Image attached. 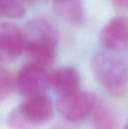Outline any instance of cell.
<instances>
[{
	"mask_svg": "<svg viewBox=\"0 0 128 129\" xmlns=\"http://www.w3.org/2000/svg\"><path fill=\"white\" fill-rule=\"evenodd\" d=\"M102 45L111 52L124 51L127 48L128 42V24L124 16L112 18L100 34Z\"/></svg>",
	"mask_w": 128,
	"mask_h": 129,
	"instance_id": "obj_6",
	"label": "cell"
},
{
	"mask_svg": "<svg viewBox=\"0 0 128 129\" xmlns=\"http://www.w3.org/2000/svg\"><path fill=\"white\" fill-rule=\"evenodd\" d=\"M93 124L96 129H118V119L110 105L105 102L96 103L93 109Z\"/></svg>",
	"mask_w": 128,
	"mask_h": 129,
	"instance_id": "obj_10",
	"label": "cell"
},
{
	"mask_svg": "<svg viewBox=\"0 0 128 129\" xmlns=\"http://www.w3.org/2000/svg\"><path fill=\"white\" fill-rule=\"evenodd\" d=\"M91 70L97 83L111 95L122 97L127 85V67L120 57L98 53L91 59Z\"/></svg>",
	"mask_w": 128,
	"mask_h": 129,
	"instance_id": "obj_2",
	"label": "cell"
},
{
	"mask_svg": "<svg viewBox=\"0 0 128 129\" xmlns=\"http://www.w3.org/2000/svg\"><path fill=\"white\" fill-rule=\"evenodd\" d=\"M26 13L25 7L19 0H0V16L19 19Z\"/></svg>",
	"mask_w": 128,
	"mask_h": 129,
	"instance_id": "obj_11",
	"label": "cell"
},
{
	"mask_svg": "<svg viewBox=\"0 0 128 129\" xmlns=\"http://www.w3.org/2000/svg\"><path fill=\"white\" fill-rule=\"evenodd\" d=\"M15 89L14 77L9 70L0 65V102L9 97Z\"/></svg>",
	"mask_w": 128,
	"mask_h": 129,
	"instance_id": "obj_13",
	"label": "cell"
},
{
	"mask_svg": "<svg viewBox=\"0 0 128 129\" xmlns=\"http://www.w3.org/2000/svg\"><path fill=\"white\" fill-rule=\"evenodd\" d=\"M22 31L24 52L30 62L43 68L53 64L58 44V33L55 27L44 19H34Z\"/></svg>",
	"mask_w": 128,
	"mask_h": 129,
	"instance_id": "obj_1",
	"label": "cell"
},
{
	"mask_svg": "<svg viewBox=\"0 0 128 129\" xmlns=\"http://www.w3.org/2000/svg\"><path fill=\"white\" fill-rule=\"evenodd\" d=\"M96 103V95L93 92L78 90L72 94L60 96L56 106L61 115L68 121L81 123L89 117Z\"/></svg>",
	"mask_w": 128,
	"mask_h": 129,
	"instance_id": "obj_3",
	"label": "cell"
},
{
	"mask_svg": "<svg viewBox=\"0 0 128 129\" xmlns=\"http://www.w3.org/2000/svg\"><path fill=\"white\" fill-rule=\"evenodd\" d=\"M49 85L60 96L80 90L81 77L73 67H62L49 75Z\"/></svg>",
	"mask_w": 128,
	"mask_h": 129,
	"instance_id": "obj_8",
	"label": "cell"
},
{
	"mask_svg": "<svg viewBox=\"0 0 128 129\" xmlns=\"http://www.w3.org/2000/svg\"><path fill=\"white\" fill-rule=\"evenodd\" d=\"M112 5L116 9L120 11L126 10L128 5V0H110Z\"/></svg>",
	"mask_w": 128,
	"mask_h": 129,
	"instance_id": "obj_14",
	"label": "cell"
},
{
	"mask_svg": "<svg viewBox=\"0 0 128 129\" xmlns=\"http://www.w3.org/2000/svg\"><path fill=\"white\" fill-rule=\"evenodd\" d=\"M53 4L57 12L68 22L79 25L83 21L82 0H53Z\"/></svg>",
	"mask_w": 128,
	"mask_h": 129,
	"instance_id": "obj_9",
	"label": "cell"
},
{
	"mask_svg": "<svg viewBox=\"0 0 128 129\" xmlns=\"http://www.w3.org/2000/svg\"><path fill=\"white\" fill-rule=\"evenodd\" d=\"M24 52L23 31L12 23L0 24V61L16 60Z\"/></svg>",
	"mask_w": 128,
	"mask_h": 129,
	"instance_id": "obj_5",
	"label": "cell"
},
{
	"mask_svg": "<svg viewBox=\"0 0 128 129\" xmlns=\"http://www.w3.org/2000/svg\"><path fill=\"white\" fill-rule=\"evenodd\" d=\"M18 108L27 119L39 126L49 121L55 114L52 100L46 93L26 98Z\"/></svg>",
	"mask_w": 128,
	"mask_h": 129,
	"instance_id": "obj_7",
	"label": "cell"
},
{
	"mask_svg": "<svg viewBox=\"0 0 128 129\" xmlns=\"http://www.w3.org/2000/svg\"><path fill=\"white\" fill-rule=\"evenodd\" d=\"M10 129H39L40 126L35 124L26 117L19 108L14 109L10 112L7 119Z\"/></svg>",
	"mask_w": 128,
	"mask_h": 129,
	"instance_id": "obj_12",
	"label": "cell"
},
{
	"mask_svg": "<svg viewBox=\"0 0 128 129\" xmlns=\"http://www.w3.org/2000/svg\"><path fill=\"white\" fill-rule=\"evenodd\" d=\"M14 84L18 92L25 98L42 94L50 86L49 74L43 67L29 62L19 70Z\"/></svg>",
	"mask_w": 128,
	"mask_h": 129,
	"instance_id": "obj_4",
	"label": "cell"
}]
</instances>
